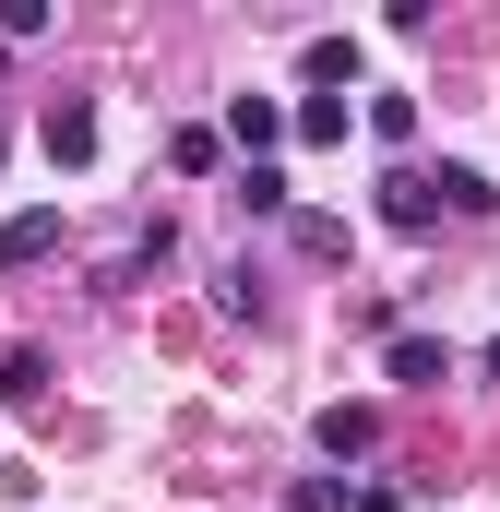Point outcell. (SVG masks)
Returning <instances> with one entry per match:
<instances>
[{
    "label": "cell",
    "instance_id": "cell-2",
    "mask_svg": "<svg viewBox=\"0 0 500 512\" xmlns=\"http://www.w3.org/2000/svg\"><path fill=\"white\" fill-rule=\"evenodd\" d=\"M381 382H405V393L453 382V346H441V334H393V346H381Z\"/></svg>",
    "mask_w": 500,
    "mask_h": 512
},
{
    "label": "cell",
    "instance_id": "cell-13",
    "mask_svg": "<svg viewBox=\"0 0 500 512\" xmlns=\"http://www.w3.org/2000/svg\"><path fill=\"white\" fill-rule=\"evenodd\" d=\"M286 512H346V477H298V489H286Z\"/></svg>",
    "mask_w": 500,
    "mask_h": 512
},
{
    "label": "cell",
    "instance_id": "cell-3",
    "mask_svg": "<svg viewBox=\"0 0 500 512\" xmlns=\"http://www.w3.org/2000/svg\"><path fill=\"white\" fill-rule=\"evenodd\" d=\"M48 251H60V203H24L0 227V274H24V262H48Z\"/></svg>",
    "mask_w": 500,
    "mask_h": 512
},
{
    "label": "cell",
    "instance_id": "cell-10",
    "mask_svg": "<svg viewBox=\"0 0 500 512\" xmlns=\"http://www.w3.org/2000/svg\"><path fill=\"white\" fill-rule=\"evenodd\" d=\"M346 120H358L346 96H298V143H346Z\"/></svg>",
    "mask_w": 500,
    "mask_h": 512
},
{
    "label": "cell",
    "instance_id": "cell-12",
    "mask_svg": "<svg viewBox=\"0 0 500 512\" xmlns=\"http://www.w3.org/2000/svg\"><path fill=\"white\" fill-rule=\"evenodd\" d=\"M215 155H227V131H179V143H167V167H179V179H203Z\"/></svg>",
    "mask_w": 500,
    "mask_h": 512
},
{
    "label": "cell",
    "instance_id": "cell-8",
    "mask_svg": "<svg viewBox=\"0 0 500 512\" xmlns=\"http://www.w3.org/2000/svg\"><path fill=\"white\" fill-rule=\"evenodd\" d=\"M48 393V358L36 346H0V405H36Z\"/></svg>",
    "mask_w": 500,
    "mask_h": 512
},
{
    "label": "cell",
    "instance_id": "cell-11",
    "mask_svg": "<svg viewBox=\"0 0 500 512\" xmlns=\"http://www.w3.org/2000/svg\"><path fill=\"white\" fill-rule=\"evenodd\" d=\"M239 215H286V167H239Z\"/></svg>",
    "mask_w": 500,
    "mask_h": 512
},
{
    "label": "cell",
    "instance_id": "cell-6",
    "mask_svg": "<svg viewBox=\"0 0 500 512\" xmlns=\"http://www.w3.org/2000/svg\"><path fill=\"white\" fill-rule=\"evenodd\" d=\"M298 72H310V96L358 84V36H310V48H298Z\"/></svg>",
    "mask_w": 500,
    "mask_h": 512
},
{
    "label": "cell",
    "instance_id": "cell-9",
    "mask_svg": "<svg viewBox=\"0 0 500 512\" xmlns=\"http://www.w3.org/2000/svg\"><path fill=\"white\" fill-rule=\"evenodd\" d=\"M429 191H441V215H489V203H500V191H489V179H477V167H441Z\"/></svg>",
    "mask_w": 500,
    "mask_h": 512
},
{
    "label": "cell",
    "instance_id": "cell-1",
    "mask_svg": "<svg viewBox=\"0 0 500 512\" xmlns=\"http://www.w3.org/2000/svg\"><path fill=\"white\" fill-rule=\"evenodd\" d=\"M286 131H298V108H274V96H227V143H239L250 167H274Z\"/></svg>",
    "mask_w": 500,
    "mask_h": 512
},
{
    "label": "cell",
    "instance_id": "cell-14",
    "mask_svg": "<svg viewBox=\"0 0 500 512\" xmlns=\"http://www.w3.org/2000/svg\"><path fill=\"white\" fill-rule=\"evenodd\" d=\"M477 370H489V382H500V346H489V358H477Z\"/></svg>",
    "mask_w": 500,
    "mask_h": 512
},
{
    "label": "cell",
    "instance_id": "cell-5",
    "mask_svg": "<svg viewBox=\"0 0 500 512\" xmlns=\"http://www.w3.org/2000/svg\"><path fill=\"white\" fill-rule=\"evenodd\" d=\"M370 441H381V405H322V453L334 465H358Z\"/></svg>",
    "mask_w": 500,
    "mask_h": 512
},
{
    "label": "cell",
    "instance_id": "cell-4",
    "mask_svg": "<svg viewBox=\"0 0 500 512\" xmlns=\"http://www.w3.org/2000/svg\"><path fill=\"white\" fill-rule=\"evenodd\" d=\"M381 227L429 239V227H441V191H429V179H381Z\"/></svg>",
    "mask_w": 500,
    "mask_h": 512
},
{
    "label": "cell",
    "instance_id": "cell-7",
    "mask_svg": "<svg viewBox=\"0 0 500 512\" xmlns=\"http://www.w3.org/2000/svg\"><path fill=\"white\" fill-rule=\"evenodd\" d=\"M48 167H96V108H48Z\"/></svg>",
    "mask_w": 500,
    "mask_h": 512
}]
</instances>
